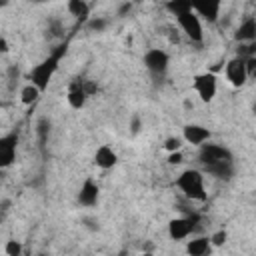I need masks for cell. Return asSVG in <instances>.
I'll return each instance as SVG.
<instances>
[{
    "label": "cell",
    "mask_w": 256,
    "mask_h": 256,
    "mask_svg": "<svg viewBox=\"0 0 256 256\" xmlns=\"http://www.w3.org/2000/svg\"><path fill=\"white\" fill-rule=\"evenodd\" d=\"M198 222V214H192V216H186V218H174L170 220L168 224V234L172 240H182L186 238L192 230H194V224Z\"/></svg>",
    "instance_id": "obj_7"
},
{
    "label": "cell",
    "mask_w": 256,
    "mask_h": 256,
    "mask_svg": "<svg viewBox=\"0 0 256 256\" xmlns=\"http://www.w3.org/2000/svg\"><path fill=\"white\" fill-rule=\"evenodd\" d=\"M226 78L232 86H242L248 78V68H246V58L236 56L226 64Z\"/></svg>",
    "instance_id": "obj_6"
},
{
    "label": "cell",
    "mask_w": 256,
    "mask_h": 256,
    "mask_svg": "<svg viewBox=\"0 0 256 256\" xmlns=\"http://www.w3.org/2000/svg\"><path fill=\"white\" fill-rule=\"evenodd\" d=\"M78 202L82 206H94L98 202V186L92 178H86L80 192H78Z\"/></svg>",
    "instance_id": "obj_11"
},
{
    "label": "cell",
    "mask_w": 256,
    "mask_h": 256,
    "mask_svg": "<svg viewBox=\"0 0 256 256\" xmlns=\"http://www.w3.org/2000/svg\"><path fill=\"white\" fill-rule=\"evenodd\" d=\"M204 170H206L208 174H212L214 178H220V180H230V178L234 176L232 160H222V162L208 164V166H204Z\"/></svg>",
    "instance_id": "obj_13"
},
{
    "label": "cell",
    "mask_w": 256,
    "mask_h": 256,
    "mask_svg": "<svg viewBox=\"0 0 256 256\" xmlns=\"http://www.w3.org/2000/svg\"><path fill=\"white\" fill-rule=\"evenodd\" d=\"M176 20H178L182 32H184L192 42H202V36H204V34H202V24H200V18H198L194 12H186V14L178 16Z\"/></svg>",
    "instance_id": "obj_4"
},
{
    "label": "cell",
    "mask_w": 256,
    "mask_h": 256,
    "mask_svg": "<svg viewBox=\"0 0 256 256\" xmlns=\"http://www.w3.org/2000/svg\"><path fill=\"white\" fill-rule=\"evenodd\" d=\"M130 132H132V134H138V132H140V118H138V116H134L132 122H130Z\"/></svg>",
    "instance_id": "obj_30"
},
{
    "label": "cell",
    "mask_w": 256,
    "mask_h": 256,
    "mask_svg": "<svg viewBox=\"0 0 256 256\" xmlns=\"http://www.w3.org/2000/svg\"><path fill=\"white\" fill-rule=\"evenodd\" d=\"M246 68H248V74H256V54L246 58Z\"/></svg>",
    "instance_id": "obj_28"
},
{
    "label": "cell",
    "mask_w": 256,
    "mask_h": 256,
    "mask_svg": "<svg viewBox=\"0 0 256 256\" xmlns=\"http://www.w3.org/2000/svg\"><path fill=\"white\" fill-rule=\"evenodd\" d=\"M194 90L198 92L200 100L210 102L216 96V76L212 72H204L194 76Z\"/></svg>",
    "instance_id": "obj_5"
},
{
    "label": "cell",
    "mask_w": 256,
    "mask_h": 256,
    "mask_svg": "<svg viewBox=\"0 0 256 256\" xmlns=\"http://www.w3.org/2000/svg\"><path fill=\"white\" fill-rule=\"evenodd\" d=\"M0 50L8 52V42H6V38H0Z\"/></svg>",
    "instance_id": "obj_33"
},
{
    "label": "cell",
    "mask_w": 256,
    "mask_h": 256,
    "mask_svg": "<svg viewBox=\"0 0 256 256\" xmlns=\"http://www.w3.org/2000/svg\"><path fill=\"white\" fill-rule=\"evenodd\" d=\"M42 90L38 88V86H34V84H28V86H24L22 88V92H20V100L24 102V104H34L36 100H38V94H40Z\"/></svg>",
    "instance_id": "obj_21"
},
{
    "label": "cell",
    "mask_w": 256,
    "mask_h": 256,
    "mask_svg": "<svg viewBox=\"0 0 256 256\" xmlns=\"http://www.w3.org/2000/svg\"><path fill=\"white\" fill-rule=\"evenodd\" d=\"M106 26H108V22H106L104 18H92V20L88 22V28L94 30V32H102Z\"/></svg>",
    "instance_id": "obj_24"
},
{
    "label": "cell",
    "mask_w": 256,
    "mask_h": 256,
    "mask_svg": "<svg viewBox=\"0 0 256 256\" xmlns=\"http://www.w3.org/2000/svg\"><path fill=\"white\" fill-rule=\"evenodd\" d=\"M50 32H52V36H62V28H60V22L58 20H52L50 22Z\"/></svg>",
    "instance_id": "obj_29"
},
{
    "label": "cell",
    "mask_w": 256,
    "mask_h": 256,
    "mask_svg": "<svg viewBox=\"0 0 256 256\" xmlns=\"http://www.w3.org/2000/svg\"><path fill=\"white\" fill-rule=\"evenodd\" d=\"M210 138V132L208 128L200 126V124H188L184 126V140L190 142V144H202Z\"/></svg>",
    "instance_id": "obj_12"
},
{
    "label": "cell",
    "mask_w": 256,
    "mask_h": 256,
    "mask_svg": "<svg viewBox=\"0 0 256 256\" xmlns=\"http://www.w3.org/2000/svg\"><path fill=\"white\" fill-rule=\"evenodd\" d=\"M32 2H36V4H42V2H46V0H32Z\"/></svg>",
    "instance_id": "obj_35"
},
{
    "label": "cell",
    "mask_w": 256,
    "mask_h": 256,
    "mask_svg": "<svg viewBox=\"0 0 256 256\" xmlns=\"http://www.w3.org/2000/svg\"><path fill=\"white\" fill-rule=\"evenodd\" d=\"M166 10L178 18V16H182L186 12H192L194 8H192V0H168Z\"/></svg>",
    "instance_id": "obj_17"
},
{
    "label": "cell",
    "mask_w": 256,
    "mask_h": 256,
    "mask_svg": "<svg viewBox=\"0 0 256 256\" xmlns=\"http://www.w3.org/2000/svg\"><path fill=\"white\" fill-rule=\"evenodd\" d=\"M88 2L86 0H68V12L72 14V16H76V18H86L88 16Z\"/></svg>",
    "instance_id": "obj_19"
},
{
    "label": "cell",
    "mask_w": 256,
    "mask_h": 256,
    "mask_svg": "<svg viewBox=\"0 0 256 256\" xmlns=\"http://www.w3.org/2000/svg\"><path fill=\"white\" fill-rule=\"evenodd\" d=\"M116 152L110 148V146H100L98 150H96V154H94V162H96V166H100V168H104V170H108V168H112L114 164H116Z\"/></svg>",
    "instance_id": "obj_15"
},
{
    "label": "cell",
    "mask_w": 256,
    "mask_h": 256,
    "mask_svg": "<svg viewBox=\"0 0 256 256\" xmlns=\"http://www.w3.org/2000/svg\"><path fill=\"white\" fill-rule=\"evenodd\" d=\"M36 134H38V142L44 148L48 142V134H50V120L48 118H40L36 124Z\"/></svg>",
    "instance_id": "obj_20"
},
{
    "label": "cell",
    "mask_w": 256,
    "mask_h": 256,
    "mask_svg": "<svg viewBox=\"0 0 256 256\" xmlns=\"http://www.w3.org/2000/svg\"><path fill=\"white\" fill-rule=\"evenodd\" d=\"M250 2H256V0H250Z\"/></svg>",
    "instance_id": "obj_37"
},
{
    "label": "cell",
    "mask_w": 256,
    "mask_h": 256,
    "mask_svg": "<svg viewBox=\"0 0 256 256\" xmlns=\"http://www.w3.org/2000/svg\"><path fill=\"white\" fill-rule=\"evenodd\" d=\"M168 62H170V58H168V54H166L164 50L154 48V50H148V52L144 54V64H146V68H148L152 74L162 76V74L168 70Z\"/></svg>",
    "instance_id": "obj_8"
},
{
    "label": "cell",
    "mask_w": 256,
    "mask_h": 256,
    "mask_svg": "<svg viewBox=\"0 0 256 256\" xmlns=\"http://www.w3.org/2000/svg\"><path fill=\"white\" fill-rule=\"evenodd\" d=\"M226 238H228V234H226V230H220V232H216L210 240H212V244L214 246H222L224 242H226Z\"/></svg>",
    "instance_id": "obj_25"
},
{
    "label": "cell",
    "mask_w": 256,
    "mask_h": 256,
    "mask_svg": "<svg viewBox=\"0 0 256 256\" xmlns=\"http://www.w3.org/2000/svg\"><path fill=\"white\" fill-rule=\"evenodd\" d=\"M234 38H236L238 42H254V40H256V18L244 20V22L238 26Z\"/></svg>",
    "instance_id": "obj_16"
},
{
    "label": "cell",
    "mask_w": 256,
    "mask_h": 256,
    "mask_svg": "<svg viewBox=\"0 0 256 256\" xmlns=\"http://www.w3.org/2000/svg\"><path fill=\"white\" fill-rule=\"evenodd\" d=\"M252 112H254V114H256V102H254V106H252Z\"/></svg>",
    "instance_id": "obj_36"
},
{
    "label": "cell",
    "mask_w": 256,
    "mask_h": 256,
    "mask_svg": "<svg viewBox=\"0 0 256 256\" xmlns=\"http://www.w3.org/2000/svg\"><path fill=\"white\" fill-rule=\"evenodd\" d=\"M64 54H66V44L64 46H58L46 60H42L40 64H36L32 68V72H30L32 84L38 86L40 90H46L48 84H50V80H52V76H54V72H56V68H58V62H60V58Z\"/></svg>",
    "instance_id": "obj_1"
},
{
    "label": "cell",
    "mask_w": 256,
    "mask_h": 256,
    "mask_svg": "<svg viewBox=\"0 0 256 256\" xmlns=\"http://www.w3.org/2000/svg\"><path fill=\"white\" fill-rule=\"evenodd\" d=\"M82 82H84V80H74V82L70 84V88H68V104H70L72 108H76V110H80V108L84 106L86 98H88L86 92H84Z\"/></svg>",
    "instance_id": "obj_14"
},
{
    "label": "cell",
    "mask_w": 256,
    "mask_h": 256,
    "mask_svg": "<svg viewBox=\"0 0 256 256\" xmlns=\"http://www.w3.org/2000/svg\"><path fill=\"white\" fill-rule=\"evenodd\" d=\"M168 162H170V164H180V162H182V154H180V150H176V152H170V156H168Z\"/></svg>",
    "instance_id": "obj_31"
},
{
    "label": "cell",
    "mask_w": 256,
    "mask_h": 256,
    "mask_svg": "<svg viewBox=\"0 0 256 256\" xmlns=\"http://www.w3.org/2000/svg\"><path fill=\"white\" fill-rule=\"evenodd\" d=\"M180 146H182V142H180L178 136H170V138H166V142H164V148H166L168 152H176V150H180Z\"/></svg>",
    "instance_id": "obj_23"
},
{
    "label": "cell",
    "mask_w": 256,
    "mask_h": 256,
    "mask_svg": "<svg viewBox=\"0 0 256 256\" xmlns=\"http://www.w3.org/2000/svg\"><path fill=\"white\" fill-rule=\"evenodd\" d=\"M178 188L184 192L186 198L192 200H206V190H204V178L198 170H184L178 180H176Z\"/></svg>",
    "instance_id": "obj_2"
},
{
    "label": "cell",
    "mask_w": 256,
    "mask_h": 256,
    "mask_svg": "<svg viewBox=\"0 0 256 256\" xmlns=\"http://www.w3.org/2000/svg\"><path fill=\"white\" fill-rule=\"evenodd\" d=\"M4 252H6L8 256H20V252H22V244H20V242H16V240H10V242L6 244V248H4Z\"/></svg>",
    "instance_id": "obj_22"
},
{
    "label": "cell",
    "mask_w": 256,
    "mask_h": 256,
    "mask_svg": "<svg viewBox=\"0 0 256 256\" xmlns=\"http://www.w3.org/2000/svg\"><path fill=\"white\" fill-rule=\"evenodd\" d=\"M16 144H18V134H8L0 138V166L6 168L14 162L16 158Z\"/></svg>",
    "instance_id": "obj_9"
},
{
    "label": "cell",
    "mask_w": 256,
    "mask_h": 256,
    "mask_svg": "<svg viewBox=\"0 0 256 256\" xmlns=\"http://www.w3.org/2000/svg\"><path fill=\"white\" fill-rule=\"evenodd\" d=\"M82 222H84V226H86L88 230H98V220H96V218L84 216V218H82Z\"/></svg>",
    "instance_id": "obj_27"
},
{
    "label": "cell",
    "mask_w": 256,
    "mask_h": 256,
    "mask_svg": "<svg viewBox=\"0 0 256 256\" xmlns=\"http://www.w3.org/2000/svg\"><path fill=\"white\" fill-rule=\"evenodd\" d=\"M8 76H10V78L18 76V68H16V66H10V68H8Z\"/></svg>",
    "instance_id": "obj_34"
},
{
    "label": "cell",
    "mask_w": 256,
    "mask_h": 256,
    "mask_svg": "<svg viewBox=\"0 0 256 256\" xmlns=\"http://www.w3.org/2000/svg\"><path fill=\"white\" fill-rule=\"evenodd\" d=\"M220 4H222V0H192V8L200 16H204L208 22H216L218 20Z\"/></svg>",
    "instance_id": "obj_10"
},
{
    "label": "cell",
    "mask_w": 256,
    "mask_h": 256,
    "mask_svg": "<svg viewBox=\"0 0 256 256\" xmlns=\"http://www.w3.org/2000/svg\"><path fill=\"white\" fill-rule=\"evenodd\" d=\"M130 10H132V4H130V2H126V4H122V6H120V10H118V16H124V14H128Z\"/></svg>",
    "instance_id": "obj_32"
},
{
    "label": "cell",
    "mask_w": 256,
    "mask_h": 256,
    "mask_svg": "<svg viewBox=\"0 0 256 256\" xmlns=\"http://www.w3.org/2000/svg\"><path fill=\"white\" fill-rule=\"evenodd\" d=\"M198 160H200L202 166H208V164H214V162L232 160V154L224 146H218V144H202L200 154H198Z\"/></svg>",
    "instance_id": "obj_3"
},
{
    "label": "cell",
    "mask_w": 256,
    "mask_h": 256,
    "mask_svg": "<svg viewBox=\"0 0 256 256\" xmlns=\"http://www.w3.org/2000/svg\"><path fill=\"white\" fill-rule=\"evenodd\" d=\"M186 252L192 254V256H204L206 252H210V240H208V238L190 240L188 246H186Z\"/></svg>",
    "instance_id": "obj_18"
},
{
    "label": "cell",
    "mask_w": 256,
    "mask_h": 256,
    "mask_svg": "<svg viewBox=\"0 0 256 256\" xmlns=\"http://www.w3.org/2000/svg\"><path fill=\"white\" fill-rule=\"evenodd\" d=\"M82 86H84V92H86V96H92L94 92H98V86H96L94 82H90V80H84V82H82Z\"/></svg>",
    "instance_id": "obj_26"
}]
</instances>
